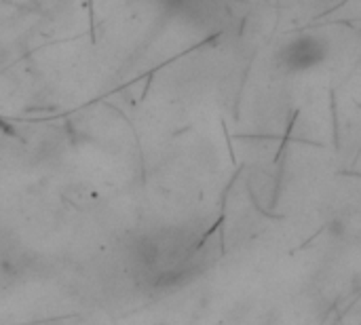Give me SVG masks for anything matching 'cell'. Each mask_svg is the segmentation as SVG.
Listing matches in <instances>:
<instances>
[{"label": "cell", "instance_id": "obj_1", "mask_svg": "<svg viewBox=\"0 0 361 325\" xmlns=\"http://www.w3.org/2000/svg\"><path fill=\"white\" fill-rule=\"evenodd\" d=\"M157 325H167V324H157Z\"/></svg>", "mask_w": 361, "mask_h": 325}]
</instances>
